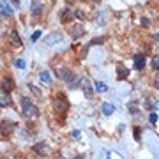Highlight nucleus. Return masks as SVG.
I'll list each match as a JSON object with an SVG mask.
<instances>
[{
  "instance_id": "nucleus-1",
  "label": "nucleus",
  "mask_w": 159,
  "mask_h": 159,
  "mask_svg": "<svg viewBox=\"0 0 159 159\" xmlns=\"http://www.w3.org/2000/svg\"><path fill=\"white\" fill-rule=\"evenodd\" d=\"M21 111L27 119H35V117H39L37 106H35L30 99H27V97H21Z\"/></svg>"
},
{
  "instance_id": "nucleus-2",
  "label": "nucleus",
  "mask_w": 159,
  "mask_h": 159,
  "mask_svg": "<svg viewBox=\"0 0 159 159\" xmlns=\"http://www.w3.org/2000/svg\"><path fill=\"white\" fill-rule=\"evenodd\" d=\"M53 108H55V111L60 115H64L66 111L69 110V101L67 97L64 96V94H58L57 97H55V101H53Z\"/></svg>"
},
{
  "instance_id": "nucleus-3",
  "label": "nucleus",
  "mask_w": 159,
  "mask_h": 159,
  "mask_svg": "<svg viewBox=\"0 0 159 159\" xmlns=\"http://www.w3.org/2000/svg\"><path fill=\"white\" fill-rule=\"evenodd\" d=\"M55 73H57V76L60 80H64L66 83H73L74 81V73L73 71H69L67 67H57L55 69Z\"/></svg>"
},
{
  "instance_id": "nucleus-4",
  "label": "nucleus",
  "mask_w": 159,
  "mask_h": 159,
  "mask_svg": "<svg viewBox=\"0 0 159 159\" xmlns=\"http://www.w3.org/2000/svg\"><path fill=\"white\" fill-rule=\"evenodd\" d=\"M14 127H16L14 122H11V120H2L0 122V134L2 136H9L12 131H14Z\"/></svg>"
},
{
  "instance_id": "nucleus-5",
  "label": "nucleus",
  "mask_w": 159,
  "mask_h": 159,
  "mask_svg": "<svg viewBox=\"0 0 159 159\" xmlns=\"http://www.w3.org/2000/svg\"><path fill=\"white\" fill-rule=\"evenodd\" d=\"M60 39H62V34H60V32H51L48 37L43 39V44H44V46H51V44H55V43H58Z\"/></svg>"
},
{
  "instance_id": "nucleus-6",
  "label": "nucleus",
  "mask_w": 159,
  "mask_h": 159,
  "mask_svg": "<svg viewBox=\"0 0 159 159\" xmlns=\"http://www.w3.org/2000/svg\"><path fill=\"white\" fill-rule=\"evenodd\" d=\"M83 34H85V27H83L81 23H76V25L71 27V37H73V39H78V37H81Z\"/></svg>"
},
{
  "instance_id": "nucleus-7",
  "label": "nucleus",
  "mask_w": 159,
  "mask_h": 159,
  "mask_svg": "<svg viewBox=\"0 0 159 159\" xmlns=\"http://www.w3.org/2000/svg\"><path fill=\"white\" fill-rule=\"evenodd\" d=\"M32 148H34V152L37 154V156H48V154H50V148H48V145H46L44 142L35 143Z\"/></svg>"
},
{
  "instance_id": "nucleus-8",
  "label": "nucleus",
  "mask_w": 159,
  "mask_h": 159,
  "mask_svg": "<svg viewBox=\"0 0 159 159\" xmlns=\"http://www.w3.org/2000/svg\"><path fill=\"white\" fill-rule=\"evenodd\" d=\"M14 89V80L11 76H6V78H2V90H6L7 94Z\"/></svg>"
},
{
  "instance_id": "nucleus-9",
  "label": "nucleus",
  "mask_w": 159,
  "mask_h": 159,
  "mask_svg": "<svg viewBox=\"0 0 159 159\" xmlns=\"http://www.w3.org/2000/svg\"><path fill=\"white\" fill-rule=\"evenodd\" d=\"M11 102H12L11 96H9L6 90L0 89V106H2V108H7V106H11Z\"/></svg>"
},
{
  "instance_id": "nucleus-10",
  "label": "nucleus",
  "mask_w": 159,
  "mask_h": 159,
  "mask_svg": "<svg viewBox=\"0 0 159 159\" xmlns=\"http://www.w3.org/2000/svg\"><path fill=\"white\" fill-rule=\"evenodd\" d=\"M41 12H43V4H41L39 0H35L34 4H32V7H30V14L34 18H39Z\"/></svg>"
},
{
  "instance_id": "nucleus-11",
  "label": "nucleus",
  "mask_w": 159,
  "mask_h": 159,
  "mask_svg": "<svg viewBox=\"0 0 159 159\" xmlns=\"http://www.w3.org/2000/svg\"><path fill=\"white\" fill-rule=\"evenodd\" d=\"M9 41H11V44L14 48H21V39H20V35H18L16 30H11L9 32Z\"/></svg>"
},
{
  "instance_id": "nucleus-12",
  "label": "nucleus",
  "mask_w": 159,
  "mask_h": 159,
  "mask_svg": "<svg viewBox=\"0 0 159 159\" xmlns=\"http://www.w3.org/2000/svg\"><path fill=\"white\" fill-rule=\"evenodd\" d=\"M80 87H81V90L85 92V96L87 97H90L92 96V87H90V81L87 78H83L81 81H80Z\"/></svg>"
},
{
  "instance_id": "nucleus-13",
  "label": "nucleus",
  "mask_w": 159,
  "mask_h": 159,
  "mask_svg": "<svg viewBox=\"0 0 159 159\" xmlns=\"http://www.w3.org/2000/svg\"><path fill=\"white\" fill-rule=\"evenodd\" d=\"M0 14H2V16H6V18L12 14V9L9 7V4H7L6 0H0Z\"/></svg>"
},
{
  "instance_id": "nucleus-14",
  "label": "nucleus",
  "mask_w": 159,
  "mask_h": 159,
  "mask_svg": "<svg viewBox=\"0 0 159 159\" xmlns=\"http://www.w3.org/2000/svg\"><path fill=\"white\" fill-rule=\"evenodd\" d=\"M117 73H119V80H127V76H129V69H125L122 64H119V66H117Z\"/></svg>"
},
{
  "instance_id": "nucleus-15",
  "label": "nucleus",
  "mask_w": 159,
  "mask_h": 159,
  "mask_svg": "<svg viewBox=\"0 0 159 159\" xmlns=\"http://www.w3.org/2000/svg\"><path fill=\"white\" fill-rule=\"evenodd\" d=\"M143 67H145V57H143V55H136V57H134V69L142 71Z\"/></svg>"
},
{
  "instance_id": "nucleus-16",
  "label": "nucleus",
  "mask_w": 159,
  "mask_h": 159,
  "mask_svg": "<svg viewBox=\"0 0 159 159\" xmlns=\"http://www.w3.org/2000/svg\"><path fill=\"white\" fill-rule=\"evenodd\" d=\"M145 108H148V110H157V108H159V101H157V99H154V97H147Z\"/></svg>"
},
{
  "instance_id": "nucleus-17",
  "label": "nucleus",
  "mask_w": 159,
  "mask_h": 159,
  "mask_svg": "<svg viewBox=\"0 0 159 159\" xmlns=\"http://www.w3.org/2000/svg\"><path fill=\"white\" fill-rule=\"evenodd\" d=\"M113 111H115V106L111 104V102H102V113L106 115V117L111 115Z\"/></svg>"
},
{
  "instance_id": "nucleus-18",
  "label": "nucleus",
  "mask_w": 159,
  "mask_h": 159,
  "mask_svg": "<svg viewBox=\"0 0 159 159\" xmlns=\"http://www.w3.org/2000/svg\"><path fill=\"white\" fill-rule=\"evenodd\" d=\"M71 18H73V11H71V9H64L62 14H60V21H62V23H67Z\"/></svg>"
},
{
  "instance_id": "nucleus-19",
  "label": "nucleus",
  "mask_w": 159,
  "mask_h": 159,
  "mask_svg": "<svg viewBox=\"0 0 159 159\" xmlns=\"http://www.w3.org/2000/svg\"><path fill=\"white\" fill-rule=\"evenodd\" d=\"M39 78H41V81H43L44 85H50V83H51V76H50V71H43V73L39 74Z\"/></svg>"
},
{
  "instance_id": "nucleus-20",
  "label": "nucleus",
  "mask_w": 159,
  "mask_h": 159,
  "mask_svg": "<svg viewBox=\"0 0 159 159\" xmlns=\"http://www.w3.org/2000/svg\"><path fill=\"white\" fill-rule=\"evenodd\" d=\"M96 90L97 92H106V90H108V85H106V83H102V81H96Z\"/></svg>"
},
{
  "instance_id": "nucleus-21",
  "label": "nucleus",
  "mask_w": 159,
  "mask_h": 159,
  "mask_svg": "<svg viewBox=\"0 0 159 159\" xmlns=\"http://www.w3.org/2000/svg\"><path fill=\"white\" fill-rule=\"evenodd\" d=\"M14 66H16L18 69H23L25 67V60H23V58H16V60H14Z\"/></svg>"
},
{
  "instance_id": "nucleus-22",
  "label": "nucleus",
  "mask_w": 159,
  "mask_h": 159,
  "mask_svg": "<svg viewBox=\"0 0 159 159\" xmlns=\"http://www.w3.org/2000/svg\"><path fill=\"white\" fill-rule=\"evenodd\" d=\"M104 43V37H96V39H92L90 41V44L89 46H94V44H102Z\"/></svg>"
},
{
  "instance_id": "nucleus-23",
  "label": "nucleus",
  "mask_w": 159,
  "mask_h": 159,
  "mask_svg": "<svg viewBox=\"0 0 159 159\" xmlns=\"http://www.w3.org/2000/svg\"><path fill=\"white\" fill-rule=\"evenodd\" d=\"M152 67L159 71V55H156V57L152 58Z\"/></svg>"
},
{
  "instance_id": "nucleus-24",
  "label": "nucleus",
  "mask_w": 159,
  "mask_h": 159,
  "mask_svg": "<svg viewBox=\"0 0 159 159\" xmlns=\"http://www.w3.org/2000/svg\"><path fill=\"white\" fill-rule=\"evenodd\" d=\"M148 119H150V122H152V124H156V122H157V113H156V111H152V113L148 115Z\"/></svg>"
},
{
  "instance_id": "nucleus-25",
  "label": "nucleus",
  "mask_w": 159,
  "mask_h": 159,
  "mask_svg": "<svg viewBox=\"0 0 159 159\" xmlns=\"http://www.w3.org/2000/svg\"><path fill=\"white\" fill-rule=\"evenodd\" d=\"M39 37H41V30H35L34 35H32V41H37Z\"/></svg>"
},
{
  "instance_id": "nucleus-26",
  "label": "nucleus",
  "mask_w": 159,
  "mask_h": 159,
  "mask_svg": "<svg viewBox=\"0 0 159 159\" xmlns=\"http://www.w3.org/2000/svg\"><path fill=\"white\" fill-rule=\"evenodd\" d=\"M134 140H140V127H134Z\"/></svg>"
},
{
  "instance_id": "nucleus-27",
  "label": "nucleus",
  "mask_w": 159,
  "mask_h": 159,
  "mask_svg": "<svg viewBox=\"0 0 159 159\" xmlns=\"http://www.w3.org/2000/svg\"><path fill=\"white\" fill-rule=\"evenodd\" d=\"M156 89H159V73L156 74Z\"/></svg>"
},
{
  "instance_id": "nucleus-28",
  "label": "nucleus",
  "mask_w": 159,
  "mask_h": 159,
  "mask_svg": "<svg viewBox=\"0 0 159 159\" xmlns=\"http://www.w3.org/2000/svg\"><path fill=\"white\" fill-rule=\"evenodd\" d=\"M73 136L74 138H80V131H73Z\"/></svg>"
},
{
  "instance_id": "nucleus-29",
  "label": "nucleus",
  "mask_w": 159,
  "mask_h": 159,
  "mask_svg": "<svg viewBox=\"0 0 159 159\" xmlns=\"http://www.w3.org/2000/svg\"><path fill=\"white\" fill-rule=\"evenodd\" d=\"M74 159H85V156H76Z\"/></svg>"
},
{
  "instance_id": "nucleus-30",
  "label": "nucleus",
  "mask_w": 159,
  "mask_h": 159,
  "mask_svg": "<svg viewBox=\"0 0 159 159\" xmlns=\"http://www.w3.org/2000/svg\"><path fill=\"white\" fill-rule=\"evenodd\" d=\"M6 159H12V157H6Z\"/></svg>"
}]
</instances>
